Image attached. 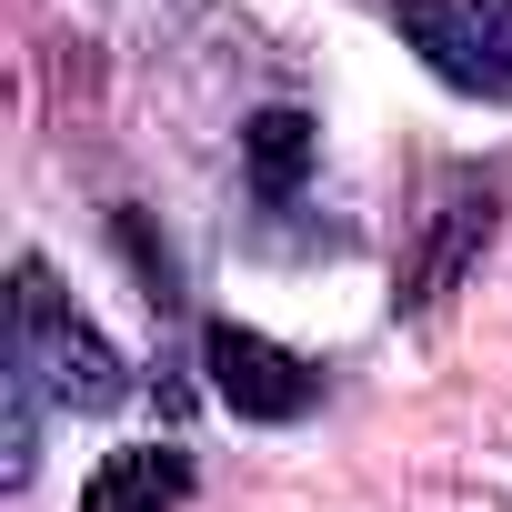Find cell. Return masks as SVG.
<instances>
[{
    "instance_id": "8992f818",
    "label": "cell",
    "mask_w": 512,
    "mask_h": 512,
    "mask_svg": "<svg viewBox=\"0 0 512 512\" xmlns=\"http://www.w3.org/2000/svg\"><path fill=\"white\" fill-rule=\"evenodd\" d=\"M241 151H251V181H262V191H292V181L312 171V151H322V131H312L302 111H262V121L241 131Z\"/></svg>"
},
{
    "instance_id": "3957f363",
    "label": "cell",
    "mask_w": 512,
    "mask_h": 512,
    "mask_svg": "<svg viewBox=\"0 0 512 512\" xmlns=\"http://www.w3.org/2000/svg\"><path fill=\"white\" fill-rule=\"evenodd\" d=\"M201 372H211L221 412H241V422H302L322 402V372L302 352H282L272 332H251V322H211L201 332Z\"/></svg>"
},
{
    "instance_id": "277c9868",
    "label": "cell",
    "mask_w": 512,
    "mask_h": 512,
    "mask_svg": "<svg viewBox=\"0 0 512 512\" xmlns=\"http://www.w3.org/2000/svg\"><path fill=\"white\" fill-rule=\"evenodd\" d=\"M492 241V191H472V181H452L442 191V211H432V251L402 272V292H392V312H422V302H442L462 272H472V251Z\"/></svg>"
},
{
    "instance_id": "5b68a950",
    "label": "cell",
    "mask_w": 512,
    "mask_h": 512,
    "mask_svg": "<svg viewBox=\"0 0 512 512\" xmlns=\"http://www.w3.org/2000/svg\"><path fill=\"white\" fill-rule=\"evenodd\" d=\"M181 492H191V452L131 442V452H101V472L81 482V512H171Z\"/></svg>"
},
{
    "instance_id": "52a82bcc",
    "label": "cell",
    "mask_w": 512,
    "mask_h": 512,
    "mask_svg": "<svg viewBox=\"0 0 512 512\" xmlns=\"http://www.w3.org/2000/svg\"><path fill=\"white\" fill-rule=\"evenodd\" d=\"M111 241L131 251V272H141V302H151V312H181V262L151 241V221H141V211H111Z\"/></svg>"
},
{
    "instance_id": "7a4b0ae2",
    "label": "cell",
    "mask_w": 512,
    "mask_h": 512,
    "mask_svg": "<svg viewBox=\"0 0 512 512\" xmlns=\"http://www.w3.org/2000/svg\"><path fill=\"white\" fill-rule=\"evenodd\" d=\"M392 31L422 51L432 81L512 101V0H392Z\"/></svg>"
},
{
    "instance_id": "6da1fadb",
    "label": "cell",
    "mask_w": 512,
    "mask_h": 512,
    "mask_svg": "<svg viewBox=\"0 0 512 512\" xmlns=\"http://www.w3.org/2000/svg\"><path fill=\"white\" fill-rule=\"evenodd\" d=\"M11 312H21V342H11V352L41 372L51 402H71V412H111V402H131V362L71 312V292H61V272L41 262V251L11 272Z\"/></svg>"
}]
</instances>
